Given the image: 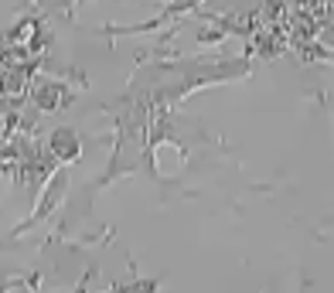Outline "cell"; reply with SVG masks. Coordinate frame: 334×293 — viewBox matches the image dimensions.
Masks as SVG:
<instances>
[{"label": "cell", "mask_w": 334, "mask_h": 293, "mask_svg": "<svg viewBox=\"0 0 334 293\" xmlns=\"http://www.w3.org/2000/svg\"><path fill=\"white\" fill-rule=\"evenodd\" d=\"M51 147H55V154L65 157V160H75V157H79V140H75V133L58 130V133H55V140H51Z\"/></svg>", "instance_id": "6da1fadb"}]
</instances>
